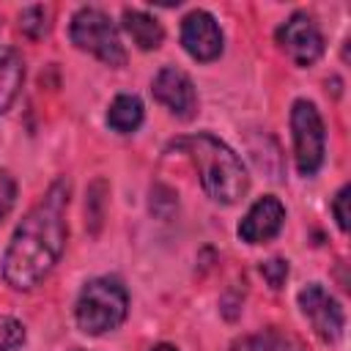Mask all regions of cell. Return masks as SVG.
<instances>
[{"mask_svg":"<svg viewBox=\"0 0 351 351\" xmlns=\"http://www.w3.org/2000/svg\"><path fill=\"white\" fill-rule=\"evenodd\" d=\"M69 36L71 44L82 52H90L93 58H99L107 66H126V49L121 44L118 27L110 19L107 11L96 8V5H82L69 25Z\"/></svg>","mask_w":351,"mask_h":351,"instance_id":"4","label":"cell"},{"mask_svg":"<svg viewBox=\"0 0 351 351\" xmlns=\"http://www.w3.org/2000/svg\"><path fill=\"white\" fill-rule=\"evenodd\" d=\"M123 30L145 52L148 49H156L165 41V30H162L159 19L151 16V14H145V11H140V8H126L123 11Z\"/></svg>","mask_w":351,"mask_h":351,"instance_id":"13","label":"cell"},{"mask_svg":"<svg viewBox=\"0 0 351 351\" xmlns=\"http://www.w3.org/2000/svg\"><path fill=\"white\" fill-rule=\"evenodd\" d=\"M19 27L30 38H44L52 27V8L49 5H27L19 14Z\"/></svg>","mask_w":351,"mask_h":351,"instance_id":"15","label":"cell"},{"mask_svg":"<svg viewBox=\"0 0 351 351\" xmlns=\"http://www.w3.org/2000/svg\"><path fill=\"white\" fill-rule=\"evenodd\" d=\"M261 274L269 280V285L277 291V288H282V282H285V277H288V261H282V258H271V261H263L261 263Z\"/></svg>","mask_w":351,"mask_h":351,"instance_id":"18","label":"cell"},{"mask_svg":"<svg viewBox=\"0 0 351 351\" xmlns=\"http://www.w3.org/2000/svg\"><path fill=\"white\" fill-rule=\"evenodd\" d=\"M291 134H293V159L299 176H315L326 154V126L318 107L307 99H296L291 107Z\"/></svg>","mask_w":351,"mask_h":351,"instance_id":"5","label":"cell"},{"mask_svg":"<svg viewBox=\"0 0 351 351\" xmlns=\"http://www.w3.org/2000/svg\"><path fill=\"white\" fill-rule=\"evenodd\" d=\"M14 203H16V181L11 173L0 170V222L11 214Z\"/></svg>","mask_w":351,"mask_h":351,"instance_id":"17","label":"cell"},{"mask_svg":"<svg viewBox=\"0 0 351 351\" xmlns=\"http://www.w3.org/2000/svg\"><path fill=\"white\" fill-rule=\"evenodd\" d=\"M225 351H304V343L293 337L291 332L271 326V329H261V332L233 340Z\"/></svg>","mask_w":351,"mask_h":351,"instance_id":"11","label":"cell"},{"mask_svg":"<svg viewBox=\"0 0 351 351\" xmlns=\"http://www.w3.org/2000/svg\"><path fill=\"white\" fill-rule=\"evenodd\" d=\"M143 115H145V110H143L140 96H134V93H118L112 99L110 110H107V126L112 132H118V134H132V132L140 129Z\"/></svg>","mask_w":351,"mask_h":351,"instance_id":"14","label":"cell"},{"mask_svg":"<svg viewBox=\"0 0 351 351\" xmlns=\"http://www.w3.org/2000/svg\"><path fill=\"white\" fill-rule=\"evenodd\" d=\"M181 44L189 52V58H195L200 63H211L222 55L225 36H222L217 19L208 11L195 8L181 22Z\"/></svg>","mask_w":351,"mask_h":351,"instance_id":"9","label":"cell"},{"mask_svg":"<svg viewBox=\"0 0 351 351\" xmlns=\"http://www.w3.org/2000/svg\"><path fill=\"white\" fill-rule=\"evenodd\" d=\"M282 225H285V206L274 195H263L247 208L236 233L247 244H263L271 241L282 230Z\"/></svg>","mask_w":351,"mask_h":351,"instance_id":"10","label":"cell"},{"mask_svg":"<svg viewBox=\"0 0 351 351\" xmlns=\"http://www.w3.org/2000/svg\"><path fill=\"white\" fill-rule=\"evenodd\" d=\"M22 343H25V326L11 315H0V351H16Z\"/></svg>","mask_w":351,"mask_h":351,"instance_id":"16","label":"cell"},{"mask_svg":"<svg viewBox=\"0 0 351 351\" xmlns=\"http://www.w3.org/2000/svg\"><path fill=\"white\" fill-rule=\"evenodd\" d=\"M151 93L178 121H192L197 115V90H195L189 74H184L176 66H165L156 71V77L151 82Z\"/></svg>","mask_w":351,"mask_h":351,"instance_id":"8","label":"cell"},{"mask_svg":"<svg viewBox=\"0 0 351 351\" xmlns=\"http://www.w3.org/2000/svg\"><path fill=\"white\" fill-rule=\"evenodd\" d=\"M66 206H69V184L66 178H58L47 189V195L16 225L0 263L3 280L14 291L36 288L60 261L69 236Z\"/></svg>","mask_w":351,"mask_h":351,"instance_id":"1","label":"cell"},{"mask_svg":"<svg viewBox=\"0 0 351 351\" xmlns=\"http://www.w3.org/2000/svg\"><path fill=\"white\" fill-rule=\"evenodd\" d=\"M129 313V291L118 277H93L82 285L74 318L85 335H104L118 329Z\"/></svg>","mask_w":351,"mask_h":351,"instance_id":"3","label":"cell"},{"mask_svg":"<svg viewBox=\"0 0 351 351\" xmlns=\"http://www.w3.org/2000/svg\"><path fill=\"white\" fill-rule=\"evenodd\" d=\"M25 82V63L14 47H0V115L14 104Z\"/></svg>","mask_w":351,"mask_h":351,"instance_id":"12","label":"cell"},{"mask_svg":"<svg viewBox=\"0 0 351 351\" xmlns=\"http://www.w3.org/2000/svg\"><path fill=\"white\" fill-rule=\"evenodd\" d=\"M348 184H343L340 189H337V195L332 197V214H335V219H337V228L346 233L348 230Z\"/></svg>","mask_w":351,"mask_h":351,"instance_id":"19","label":"cell"},{"mask_svg":"<svg viewBox=\"0 0 351 351\" xmlns=\"http://www.w3.org/2000/svg\"><path fill=\"white\" fill-rule=\"evenodd\" d=\"M173 148L184 151L192 159V165L200 176V186L214 203L233 206L247 195V189H250L247 167L236 156V151L230 145H225L219 137H214L208 132H197L189 137H178L173 143Z\"/></svg>","mask_w":351,"mask_h":351,"instance_id":"2","label":"cell"},{"mask_svg":"<svg viewBox=\"0 0 351 351\" xmlns=\"http://www.w3.org/2000/svg\"><path fill=\"white\" fill-rule=\"evenodd\" d=\"M277 44L280 49L296 63V66H313L324 55V36L315 25V19L304 11L291 14L280 27H277Z\"/></svg>","mask_w":351,"mask_h":351,"instance_id":"7","label":"cell"},{"mask_svg":"<svg viewBox=\"0 0 351 351\" xmlns=\"http://www.w3.org/2000/svg\"><path fill=\"white\" fill-rule=\"evenodd\" d=\"M151 351H178L176 346H170V343H159V346H154Z\"/></svg>","mask_w":351,"mask_h":351,"instance_id":"20","label":"cell"},{"mask_svg":"<svg viewBox=\"0 0 351 351\" xmlns=\"http://www.w3.org/2000/svg\"><path fill=\"white\" fill-rule=\"evenodd\" d=\"M296 302H299L302 315L310 321L313 332H315L324 343H335V340H340L343 326H346V315H343L340 302H337L321 282H310V285H304V288L299 291Z\"/></svg>","mask_w":351,"mask_h":351,"instance_id":"6","label":"cell"}]
</instances>
